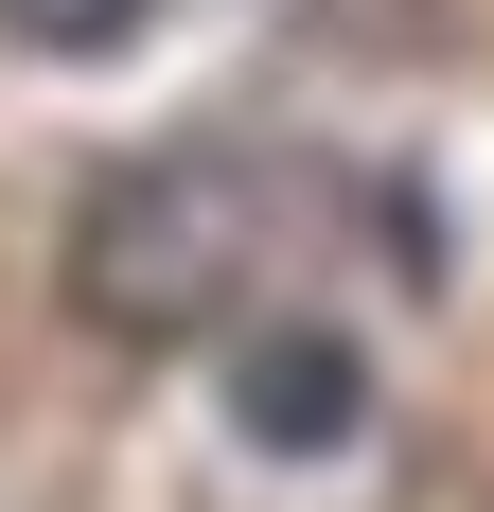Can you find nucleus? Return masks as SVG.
I'll return each instance as SVG.
<instances>
[{
  "mask_svg": "<svg viewBox=\"0 0 494 512\" xmlns=\"http://www.w3.org/2000/svg\"><path fill=\"white\" fill-rule=\"evenodd\" d=\"M247 283H265V177H247V159L177 142V159L89 177V212H71V318H89V336L195 354Z\"/></svg>",
  "mask_w": 494,
  "mask_h": 512,
  "instance_id": "1",
  "label": "nucleus"
},
{
  "mask_svg": "<svg viewBox=\"0 0 494 512\" xmlns=\"http://www.w3.org/2000/svg\"><path fill=\"white\" fill-rule=\"evenodd\" d=\"M159 0H0V36H36V53H124Z\"/></svg>",
  "mask_w": 494,
  "mask_h": 512,
  "instance_id": "3",
  "label": "nucleus"
},
{
  "mask_svg": "<svg viewBox=\"0 0 494 512\" xmlns=\"http://www.w3.org/2000/svg\"><path fill=\"white\" fill-rule=\"evenodd\" d=\"M230 424L265 442V460H336L353 424H371V354H353L336 318H283V336L230 354Z\"/></svg>",
  "mask_w": 494,
  "mask_h": 512,
  "instance_id": "2",
  "label": "nucleus"
}]
</instances>
